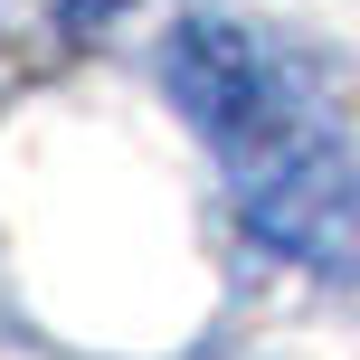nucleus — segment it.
<instances>
[{
	"instance_id": "obj_1",
	"label": "nucleus",
	"mask_w": 360,
	"mask_h": 360,
	"mask_svg": "<svg viewBox=\"0 0 360 360\" xmlns=\"http://www.w3.org/2000/svg\"><path fill=\"white\" fill-rule=\"evenodd\" d=\"M171 105L209 143L237 218L294 266H351L360 256V152L294 48L247 19H180L171 29Z\"/></svg>"
}]
</instances>
